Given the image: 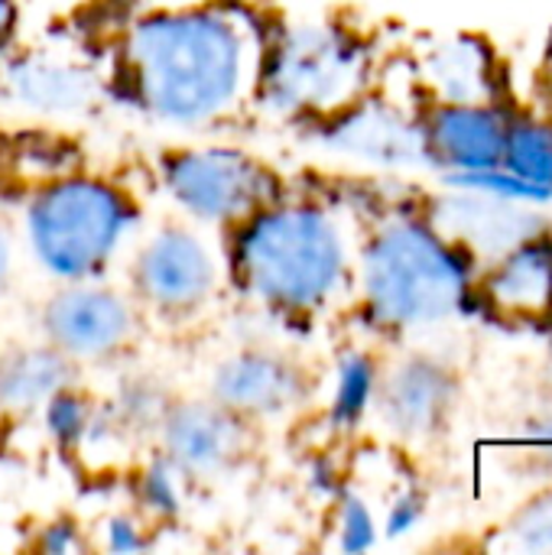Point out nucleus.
Here are the masks:
<instances>
[{
  "label": "nucleus",
  "instance_id": "7ed1b4c3",
  "mask_svg": "<svg viewBox=\"0 0 552 555\" xmlns=\"http://www.w3.org/2000/svg\"><path fill=\"white\" fill-rule=\"evenodd\" d=\"M36 263L59 283L104 276L137 224V205L124 189L98 176H59L39 185L23 211Z\"/></svg>",
  "mask_w": 552,
  "mask_h": 555
},
{
  "label": "nucleus",
  "instance_id": "ddd939ff",
  "mask_svg": "<svg viewBox=\"0 0 552 555\" xmlns=\"http://www.w3.org/2000/svg\"><path fill=\"white\" fill-rule=\"evenodd\" d=\"M429 228L452 247H468L488 257L511 254L514 247L537 237L540 221L491 192L478 195H446L433 205Z\"/></svg>",
  "mask_w": 552,
  "mask_h": 555
},
{
  "label": "nucleus",
  "instance_id": "412c9836",
  "mask_svg": "<svg viewBox=\"0 0 552 555\" xmlns=\"http://www.w3.org/2000/svg\"><path fill=\"white\" fill-rule=\"evenodd\" d=\"M189 478L166 459L156 455L153 462H146V468L137 478V501L140 511L150 514L153 520H172L182 514V485Z\"/></svg>",
  "mask_w": 552,
  "mask_h": 555
},
{
  "label": "nucleus",
  "instance_id": "f03ea898",
  "mask_svg": "<svg viewBox=\"0 0 552 555\" xmlns=\"http://www.w3.org/2000/svg\"><path fill=\"white\" fill-rule=\"evenodd\" d=\"M231 273L264 309L286 319L316 315L348 280L342 224L312 202L277 198L234 224Z\"/></svg>",
  "mask_w": 552,
  "mask_h": 555
},
{
  "label": "nucleus",
  "instance_id": "c85d7f7f",
  "mask_svg": "<svg viewBox=\"0 0 552 555\" xmlns=\"http://www.w3.org/2000/svg\"><path fill=\"white\" fill-rule=\"evenodd\" d=\"M10 273H13V237L7 221L0 218V289L10 283Z\"/></svg>",
  "mask_w": 552,
  "mask_h": 555
},
{
  "label": "nucleus",
  "instance_id": "393cba45",
  "mask_svg": "<svg viewBox=\"0 0 552 555\" xmlns=\"http://www.w3.org/2000/svg\"><path fill=\"white\" fill-rule=\"evenodd\" d=\"M514 537L527 553H552V501L534 504L514 524Z\"/></svg>",
  "mask_w": 552,
  "mask_h": 555
},
{
  "label": "nucleus",
  "instance_id": "b1692460",
  "mask_svg": "<svg viewBox=\"0 0 552 555\" xmlns=\"http://www.w3.org/2000/svg\"><path fill=\"white\" fill-rule=\"evenodd\" d=\"M338 546L345 553H364L377 543V524L371 507L358 494H345L338 504V520H335Z\"/></svg>",
  "mask_w": 552,
  "mask_h": 555
},
{
  "label": "nucleus",
  "instance_id": "39448f33",
  "mask_svg": "<svg viewBox=\"0 0 552 555\" xmlns=\"http://www.w3.org/2000/svg\"><path fill=\"white\" fill-rule=\"evenodd\" d=\"M368 46L338 23H296L267 42L257 94L277 114L322 120L361 98Z\"/></svg>",
  "mask_w": 552,
  "mask_h": 555
},
{
  "label": "nucleus",
  "instance_id": "20e7f679",
  "mask_svg": "<svg viewBox=\"0 0 552 555\" xmlns=\"http://www.w3.org/2000/svg\"><path fill=\"white\" fill-rule=\"evenodd\" d=\"M368 315L384 328H420L455 315L468 280L459 250L429 224L390 221L361 257Z\"/></svg>",
  "mask_w": 552,
  "mask_h": 555
},
{
  "label": "nucleus",
  "instance_id": "0eeeda50",
  "mask_svg": "<svg viewBox=\"0 0 552 555\" xmlns=\"http://www.w3.org/2000/svg\"><path fill=\"white\" fill-rule=\"evenodd\" d=\"M130 283L137 299L166 319H189L218 289V260L205 237L185 224H166L133 257Z\"/></svg>",
  "mask_w": 552,
  "mask_h": 555
},
{
  "label": "nucleus",
  "instance_id": "5701e85b",
  "mask_svg": "<svg viewBox=\"0 0 552 555\" xmlns=\"http://www.w3.org/2000/svg\"><path fill=\"white\" fill-rule=\"evenodd\" d=\"M169 403L166 393L156 384L137 380L127 384L117 393V406H114V429L124 433H146V429H159L163 416H166Z\"/></svg>",
  "mask_w": 552,
  "mask_h": 555
},
{
  "label": "nucleus",
  "instance_id": "6e6552de",
  "mask_svg": "<svg viewBox=\"0 0 552 555\" xmlns=\"http://www.w3.org/2000/svg\"><path fill=\"white\" fill-rule=\"evenodd\" d=\"M42 335L52 348H59L72 361H107L130 348L137 335L133 306L104 286L91 283H65L39 315Z\"/></svg>",
  "mask_w": 552,
  "mask_h": 555
},
{
  "label": "nucleus",
  "instance_id": "cd10ccee",
  "mask_svg": "<svg viewBox=\"0 0 552 555\" xmlns=\"http://www.w3.org/2000/svg\"><path fill=\"white\" fill-rule=\"evenodd\" d=\"M33 546H36L39 553L65 555L81 550V537H78V530H75L68 520H55V524H49L46 530H39V540H36Z\"/></svg>",
  "mask_w": 552,
  "mask_h": 555
},
{
  "label": "nucleus",
  "instance_id": "9b49d317",
  "mask_svg": "<svg viewBox=\"0 0 552 555\" xmlns=\"http://www.w3.org/2000/svg\"><path fill=\"white\" fill-rule=\"evenodd\" d=\"M244 426V420H238L215 400H185L169 403L156 433L163 442V455L189 481H202L218 478L241 462V455L247 452Z\"/></svg>",
  "mask_w": 552,
  "mask_h": 555
},
{
  "label": "nucleus",
  "instance_id": "9d476101",
  "mask_svg": "<svg viewBox=\"0 0 552 555\" xmlns=\"http://www.w3.org/2000/svg\"><path fill=\"white\" fill-rule=\"evenodd\" d=\"M309 377L283 351L244 348L224 358L211 377V400L238 420H273L306 403Z\"/></svg>",
  "mask_w": 552,
  "mask_h": 555
},
{
  "label": "nucleus",
  "instance_id": "2eb2a0df",
  "mask_svg": "<svg viewBox=\"0 0 552 555\" xmlns=\"http://www.w3.org/2000/svg\"><path fill=\"white\" fill-rule=\"evenodd\" d=\"M429 163L452 166L459 172L495 169L504 159L508 127L482 104H446L423 127Z\"/></svg>",
  "mask_w": 552,
  "mask_h": 555
},
{
  "label": "nucleus",
  "instance_id": "c756f323",
  "mask_svg": "<svg viewBox=\"0 0 552 555\" xmlns=\"http://www.w3.org/2000/svg\"><path fill=\"white\" fill-rule=\"evenodd\" d=\"M16 3L13 0H0V52L10 46L13 33H16Z\"/></svg>",
  "mask_w": 552,
  "mask_h": 555
},
{
  "label": "nucleus",
  "instance_id": "4be33fe9",
  "mask_svg": "<svg viewBox=\"0 0 552 555\" xmlns=\"http://www.w3.org/2000/svg\"><path fill=\"white\" fill-rule=\"evenodd\" d=\"M42 413V423H46V433L62 446V449H75L81 446L88 436H91V423H94V410L91 403L75 393L72 387L59 390L55 397L46 400V406L39 410Z\"/></svg>",
  "mask_w": 552,
  "mask_h": 555
},
{
  "label": "nucleus",
  "instance_id": "aec40b11",
  "mask_svg": "<svg viewBox=\"0 0 552 555\" xmlns=\"http://www.w3.org/2000/svg\"><path fill=\"white\" fill-rule=\"evenodd\" d=\"M501 163L508 166V172L552 192V127L517 124L514 130H508V146Z\"/></svg>",
  "mask_w": 552,
  "mask_h": 555
},
{
  "label": "nucleus",
  "instance_id": "6ab92c4d",
  "mask_svg": "<svg viewBox=\"0 0 552 555\" xmlns=\"http://www.w3.org/2000/svg\"><path fill=\"white\" fill-rule=\"evenodd\" d=\"M377 393V367L368 354L348 351L335 367V387L329 400V420L338 429H351L374 403Z\"/></svg>",
  "mask_w": 552,
  "mask_h": 555
},
{
  "label": "nucleus",
  "instance_id": "bb28decb",
  "mask_svg": "<svg viewBox=\"0 0 552 555\" xmlns=\"http://www.w3.org/2000/svg\"><path fill=\"white\" fill-rule=\"evenodd\" d=\"M420 517H423V498L416 491H403L390 504V514H387L384 530H387V537H403V533H410L420 524Z\"/></svg>",
  "mask_w": 552,
  "mask_h": 555
},
{
  "label": "nucleus",
  "instance_id": "a878e982",
  "mask_svg": "<svg viewBox=\"0 0 552 555\" xmlns=\"http://www.w3.org/2000/svg\"><path fill=\"white\" fill-rule=\"evenodd\" d=\"M104 550L111 553H143L150 550V537L143 524L130 514H117L104 524Z\"/></svg>",
  "mask_w": 552,
  "mask_h": 555
},
{
  "label": "nucleus",
  "instance_id": "f8f14e48",
  "mask_svg": "<svg viewBox=\"0 0 552 555\" xmlns=\"http://www.w3.org/2000/svg\"><path fill=\"white\" fill-rule=\"evenodd\" d=\"M3 88L26 111L68 117L94 104V98L101 94V78L94 65L81 55L68 49L39 46L7 62Z\"/></svg>",
  "mask_w": 552,
  "mask_h": 555
},
{
  "label": "nucleus",
  "instance_id": "7c9ffc66",
  "mask_svg": "<svg viewBox=\"0 0 552 555\" xmlns=\"http://www.w3.org/2000/svg\"><path fill=\"white\" fill-rule=\"evenodd\" d=\"M244 3H257V0H244Z\"/></svg>",
  "mask_w": 552,
  "mask_h": 555
},
{
  "label": "nucleus",
  "instance_id": "1a4fd4ad",
  "mask_svg": "<svg viewBox=\"0 0 552 555\" xmlns=\"http://www.w3.org/2000/svg\"><path fill=\"white\" fill-rule=\"evenodd\" d=\"M319 143L338 156L381 169H410L429 163L423 127L384 101H351L348 107L322 117Z\"/></svg>",
  "mask_w": 552,
  "mask_h": 555
},
{
  "label": "nucleus",
  "instance_id": "a211bd4d",
  "mask_svg": "<svg viewBox=\"0 0 552 555\" xmlns=\"http://www.w3.org/2000/svg\"><path fill=\"white\" fill-rule=\"evenodd\" d=\"M491 296L511 312L547 309L552 299V250L534 237L504 254V263L491 280Z\"/></svg>",
  "mask_w": 552,
  "mask_h": 555
},
{
  "label": "nucleus",
  "instance_id": "f3484780",
  "mask_svg": "<svg viewBox=\"0 0 552 555\" xmlns=\"http://www.w3.org/2000/svg\"><path fill=\"white\" fill-rule=\"evenodd\" d=\"M420 72L446 104H478L488 98V49L472 36L436 42L423 55Z\"/></svg>",
  "mask_w": 552,
  "mask_h": 555
},
{
  "label": "nucleus",
  "instance_id": "dca6fc26",
  "mask_svg": "<svg viewBox=\"0 0 552 555\" xmlns=\"http://www.w3.org/2000/svg\"><path fill=\"white\" fill-rule=\"evenodd\" d=\"M75 361L59 348H13L0 354V410L3 413H33L42 410L49 397L72 387Z\"/></svg>",
  "mask_w": 552,
  "mask_h": 555
},
{
  "label": "nucleus",
  "instance_id": "423d86ee",
  "mask_svg": "<svg viewBox=\"0 0 552 555\" xmlns=\"http://www.w3.org/2000/svg\"><path fill=\"white\" fill-rule=\"evenodd\" d=\"M163 185L195 221L231 228L280 198L277 172L238 146H185L166 153Z\"/></svg>",
  "mask_w": 552,
  "mask_h": 555
},
{
  "label": "nucleus",
  "instance_id": "f257e3e1",
  "mask_svg": "<svg viewBox=\"0 0 552 555\" xmlns=\"http://www.w3.org/2000/svg\"><path fill=\"white\" fill-rule=\"evenodd\" d=\"M267 42L244 0L146 13L120 39V88L159 124L211 127L257 98Z\"/></svg>",
  "mask_w": 552,
  "mask_h": 555
},
{
  "label": "nucleus",
  "instance_id": "4468645a",
  "mask_svg": "<svg viewBox=\"0 0 552 555\" xmlns=\"http://www.w3.org/2000/svg\"><path fill=\"white\" fill-rule=\"evenodd\" d=\"M374 403L381 410V420L397 436L423 439L436 433L449 413L452 377L426 358H410L397 364L384 380L377 377Z\"/></svg>",
  "mask_w": 552,
  "mask_h": 555
}]
</instances>
